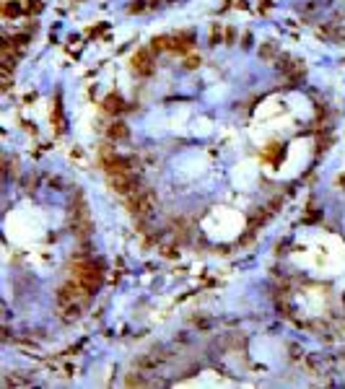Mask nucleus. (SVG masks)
Segmentation results:
<instances>
[{
  "mask_svg": "<svg viewBox=\"0 0 345 389\" xmlns=\"http://www.w3.org/2000/svg\"><path fill=\"white\" fill-rule=\"evenodd\" d=\"M101 278H104V270H101V265L94 259H83V262H75L73 265V280L83 285L88 293H94L99 288Z\"/></svg>",
  "mask_w": 345,
  "mask_h": 389,
  "instance_id": "1",
  "label": "nucleus"
},
{
  "mask_svg": "<svg viewBox=\"0 0 345 389\" xmlns=\"http://www.w3.org/2000/svg\"><path fill=\"white\" fill-rule=\"evenodd\" d=\"M128 208L135 215H143V213H151L153 210V194L145 192V190H135L133 194H128Z\"/></svg>",
  "mask_w": 345,
  "mask_h": 389,
  "instance_id": "2",
  "label": "nucleus"
},
{
  "mask_svg": "<svg viewBox=\"0 0 345 389\" xmlns=\"http://www.w3.org/2000/svg\"><path fill=\"white\" fill-rule=\"evenodd\" d=\"M109 182H112V187H114V192H120V194H133L135 190H138V179L130 174V171H125V174H114V177H109Z\"/></svg>",
  "mask_w": 345,
  "mask_h": 389,
  "instance_id": "3",
  "label": "nucleus"
},
{
  "mask_svg": "<svg viewBox=\"0 0 345 389\" xmlns=\"http://www.w3.org/2000/svg\"><path fill=\"white\" fill-rule=\"evenodd\" d=\"M153 67H156V65H153L151 52H145V50L135 52V57H133V70H135L138 75H151Z\"/></svg>",
  "mask_w": 345,
  "mask_h": 389,
  "instance_id": "4",
  "label": "nucleus"
},
{
  "mask_svg": "<svg viewBox=\"0 0 345 389\" xmlns=\"http://www.w3.org/2000/svg\"><path fill=\"white\" fill-rule=\"evenodd\" d=\"M195 37L192 34H179V37H171V50L174 52H190L195 47Z\"/></svg>",
  "mask_w": 345,
  "mask_h": 389,
  "instance_id": "5",
  "label": "nucleus"
},
{
  "mask_svg": "<svg viewBox=\"0 0 345 389\" xmlns=\"http://www.w3.org/2000/svg\"><path fill=\"white\" fill-rule=\"evenodd\" d=\"M101 109L109 112V114H120V112L125 109V101H122L120 96H107L104 101H101Z\"/></svg>",
  "mask_w": 345,
  "mask_h": 389,
  "instance_id": "6",
  "label": "nucleus"
},
{
  "mask_svg": "<svg viewBox=\"0 0 345 389\" xmlns=\"http://www.w3.org/2000/svg\"><path fill=\"white\" fill-rule=\"evenodd\" d=\"M128 135H130V130L125 128L122 122H114L112 128H109V138H117V140H125V138H128Z\"/></svg>",
  "mask_w": 345,
  "mask_h": 389,
  "instance_id": "7",
  "label": "nucleus"
},
{
  "mask_svg": "<svg viewBox=\"0 0 345 389\" xmlns=\"http://www.w3.org/2000/svg\"><path fill=\"white\" fill-rule=\"evenodd\" d=\"M153 50H171V37H156Z\"/></svg>",
  "mask_w": 345,
  "mask_h": 389,
  "instance_id": "8",
  "label": "nucleus"
},
{
  "mask_svg": "<svg viewBox=\"0 0 345 389\" xmlns=\"http://www.w3.org/2000/svg\"><path fill=\"white\" fill-rule=\"evenodd\" d=\"M3 13H5V16H18L21 8H18L16 3H5V5H3Z\"/></svg>",
  "mask_w": 345,
  "mask_h": 389,
  "instance_id": "9",
  "label": "nucleus"
},
{
  "mask_svg": "<svg viewBox=\"0 0 345 389\" xmlns=\"http://www.w3.org/2000/svg\"><path fill=\"white\" fill-rule=\"evenodd\" d=\"M200 65V60L198 57H190V60H185V67H190V70H195V67Z\"/></svg>",
  "mask_w": 345,
  "mask_h": 389,
  "instance_id": "10",
  "label": "nucleus"
},
{
  "mask_svg": "<svg viewBox=\"0 0 345 389\" xmlns=\"http://www.w3.org/2000/svg\"><path fill=\"white\" fill-rule=\"evenodd\" d=\"M151 3H156V0H151Z\"/></svg>",
  "mask_w": 345,
  "mask_h": 389,
  "instance_id": "11",
  "label": "nucleus"
}]
</instances>
